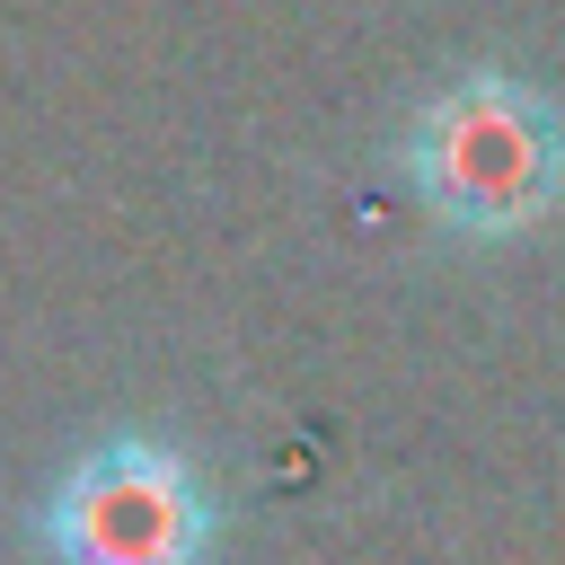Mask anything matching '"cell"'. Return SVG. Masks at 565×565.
Returning a JSON list of instances; mask_svg holds the SVG:
<instances>
[{"label": "cell", "mask_w": 565, "mask_h": 565, "mask_svg": "<svg viewBox=\"0 0 565 565\" xmlns=\"http://www.w3.org/2000/svg\"><path fill=\"white\" fill-rule=\"evenodd\" d=\"M388 168L450 247L539 238L565 221V97L512 62H459L406 106Z\"/></svg>", "instance_id": "1"}, {"label": "cell", "mask_w": 565, "mask_h": 565, "mask_svg": "<svg viewBox=\"0 0 565 565\" xmlns=\"http://www.w3.org/2000/svg\"><path fill=\"white\" fill-rule=\"evenodd\" d=\"M221 539L212 468L159 424L88 433L26 503L35 565H221Z\"/></svg>", "instance_id": "2"}]
</instances>
